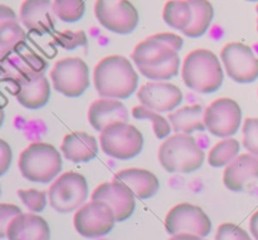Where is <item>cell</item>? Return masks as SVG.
<instances>
[{
  "instance_id": "obj_35",
  "label": "cell",
  "mask_w": 258,
  "mask_h": 240,
  "mask_svg": "<svg viewBox=\"0 0 258 240\" xmlns=\"http://www.w3.org/2000/svg\"><path fill=\"white\" fill-rule=\"evenodd\" d=\"M13 152L12 147L8 145L7 141L0 140V175H4L12 165Z\"/></svg>"
},
{
  "instance_id": "obj_18",
  "label": "cell",
  "mask_w": 258,
  "mask_h": 240,
  "mask_svg": "<svg viewBox=\"0 0 258 240\" xmlns=\"http://www.w3.org/2000/svg\"><path fill=\"white\" fill-rule=\"evenodd\" d=\"M54 13L50 0H24L20 5V22L30 32L38 34L52 32L54 28Z\"/></svg>"
},
{
  "instance_id": "obj_32",
  "label": "cell",
  "mask_w": 258,
  "mask_h": 240,
  "mask_svg": "<svg viewBox=\"0 0 258 240\" xmlns=\"http://www.w3.org/2000/svg\"><path fill=\"white\" fill-rule=\"evenodd\" d=\"M243 147L252 155L258 156V118L248 117L244 120L243 127Z\"/></svg>"
},
{
  "instance_id": "obj_6",
  "label": "cell",
  "mask_w": 258,
  "mask_h": 240,
  "mask_svg": "<svg viewBox=\"0 0 258 240\" xmlns=\"http://www.w3.org/2000/svg\"><path fill=\"white\" fill-rule=\"evenodd\" d=\"M87 196V180L76 171L60 174L48 189V203L53 210L59 214L77 211L85 205Z\"/></svg>"
},
{
  "instance_id": "obj_30",
  "label": "cell",
  "mask_w": 258,
  "mask_h": 240,
  "mask_svg": "<svg viewBox=\"0 0 258 240\" xmlns=\"http://www.w3.org/2000/svg\"><path fill=\"white\" fill-rule=\"evenodd\" d=\"M54 43L66 50H73L78 47H83L87 49V35L83 30L73 32V30H64L57 33L54 37Z\"/></svg>"
},
{
  "instance_id": "obj_7",
  "label": "cell",
  "mask_w": 258,
  "mask_h": 240,
  "mask_svg": "<svg viewBox=\"0 0 258 240\" xmlns=\"http://www.w3.org/2000/svg\"><path fill=\"white\" fill-rule=\"evenodd\" d=\"M101 150L116 160H131L143 151L144 136L128 122H116L100 132Z\"/></svg>"
},
{
  "instance_id": "obj_17",
  "label": "cell",
  "mask_w": 258,
  "mask_h": 240,
  "mask_svg": "<svg viewBox=\"0 0 258 240\" xmlns=\"http://www.w3.org/2000/svg\"><path fill=\"white\" fill-rule=\"evenodd\" d=\"M90 125L98 132L116 122H127L128 111L121 100L101 97L91 103L87 112Z\"/></svg>"
},
{
  "instance_id": "obj_8",
  "label": "cell",
  "mask_w": 258,
  "mask_h": 240,
  "mask_svg": "<svg viewBox=\"0 0 258 240\" xmlns=\"http://www.w3.org/2000/svg\"><path fill=\"white\" fill-rule=\"evenodd\" d=\"M54 91L70 98L82 96L90 87V69L86 62L77 57L57 60L50 70Z\"/></svg>"
},
{
  "instance_id": "obj_9",
  "label": "cell",
  "mask_w": 258,
  "mask_h": 240,
  "mask_svg": "<svg viewBox=\"0 0 258 240\" xmlns=\"http://www.w3.org/2000/svg\"><path fill=\"white\" fill-rule=\"evenodd\" d=\"M116 216L112 208L105 201L92 200L76 211L73 225L85 238L96 239L107 235L115 226Z\"/></svg>"
},
{
  "instance_id": "obj_5",
  "label": "cell",
  "mask_w": 258,
  "mask_h": 240,
  "mask_svg": "<svg viewBox=\"0 0 258 240\" xmlns=\"http://www.w3.org/2000/svg\"><path fill=\"white\" fill-rule=\"evenodd\" d=\"M18 168L25 180L49 184L59 176L63 163L60 152L50 143L33 142L20 152Z\"/></svg>"
},
{
  "instance_id": "obj_19",
  "label": "cell",
  "mask_w": 258,
  "mask_h": 240,
  "mask_svg": "<svg viewBox=\"0 0 258 240\" xmlns=\"http://www.w3.org/2000/svg\"><path fill=\"white\" fill-rule=\"evenodd\" d=\"M256 179H258V156L249 152L237 156L226 166L223 174L224 186L233 193L243 191L246 184Z\"/></svg>"
},
{
  "instance_id": "obj_13",
  "label": "cell",
  "mask_w": 258,
  "mask_h": 240,
  "mask_svg": "<svg viewBox=\"0 0 258 240\" xmlns=\"http://www.w3.org/2000/svg\"><path fill=\"white\" fill-rule=\"evenodd\" d=\"M204 123L211 135L232 137L242 125V110L232 98H218L204 111Z\"/></svg>"
},
{
  "instance_id": "obj_29",
  "label": "cell",
  "mask_w": 258,
  "mask_h": 240,
  "mask_svg": "<svg viewBox=\"0 0 258 240\" xmlns=\"http://www.w3.org/2000/svg\"><path fill=\"white\" fill-rule=\"evenodd\" d=\"M85 0H53L54 17L64 23H76L85 15Z\"/></svg>"
},
{
  "instance_id": "obj_11",
  "label": "cell",
  "mask_w": 258,
  "mask_h": 240,
  "mask_svg": "<svg viewBox=\"0 0 258 240\" xmlns=\"http://www.w3.org/2000/svg\"><path fill=\"white\" fill-rule=\"evenodd\" d=\"M221 59L224 72L236 83L247 85L258 79V58L248 45L228 43L222 49Z\"/></svg>"
},
{
  "instance_id": "obj_25",
  "label": "cell",
  "mask_w": 258,
  "mask_h": 240,
  "mask_svg": "<svg viewBox=\"0 0 258 240\" xmlns=\"http://www.w3.org/2000/svg\"><path fill=\"white\" fill-rule=\"evenodd\" d=\"M193 9V20L188 29L183 32L189 38H201L208 32L214 18L213 5L209 0H189Z\"/></svg>"
},
{
  "instance_id": "obj_40",
  "label": "cell",
  "mask_w": 258,
  "mask_h": 240,
  "mask_svg": "<svg viewBox=\"0 0 258 240\" xmlns=\"http://www.w3.org/2000/svg\"><path fill=\"white\" fill-rule=\"evenodd\" d=\"M257 32H258V20H257Z\"/></svg>"
},
{
  "instance_id": "obj_15",
  "label": "cell",
  "mask_w": 258,
  "mask_h": 240,
  "mask_svg": "<svg viewBox=\"0 0 258 240\" xmlns=\"http://www.w3.org/2000/svg\"><path fill=\"white\" fill-rule=\"evenodd\" d=\"M140 103L156 112H171L180 106L183 92L169 82H149L138 90Z\"/></svg>"
},
{
  "instance_id": "obj_16",
  "label": "cell",
  "mask_w": 258,
  "mask_h": 240,
  "mask_svg": "<svg viewBox=\"0 0 258 240\" xmlns=\"http://www.w3.org/2000/svg\"><path fill=\"white\" fill-rule=\"evenodd\" d=\"M15 97L19 105L28 110H39L44 107L50 98L49 81L42 74H29L14 79Z\"/></svg>"
},
{
  "instance_id": "obj_39",
  "label": "cell",
  "mask_w": 258,
  "mask_h": 240,
  "mask_svg": "<svg viewBox=\"0 0 258 240\" xmlns=\"http://www.w3.org/2000/svg\"><path fill=\"white\" fill-rule=\"evenodd\" d=\"M256 10H257V14H258V5H257V8H256Z\"/></svg>"
},
{
  "instance_id": "obj_1",
  "label": "cell",
  "mask_w": 258,
  "mask_h": 240,
  "mask_svg": "<svg viewBox=\"0 0 258 240\" xmlns=\"http://www.w3.org/2000/svg\"><path fill=\"white\" fill-rule=\"evenodd\" d=\"M183 44L181 37L174 33H158L139 43L131 59L148 79L155 82L169 81L180 69L179 50Z\"/></svg>"
},
{
  "instance_id": "obj_23",
  "label": "cell",
  "mask_w": 258,
  "mask_h": 240,
  "mask_svg": "<svg viewBox=\"0 0 258 240\" xmlns=\"http://www.w3.org/2000/svg\"><path fill=\"white\" fill-rule=\"evenodd\" d=\"M113 180L121 181L127 185L136 199H140V200H148L153 198L160 189L158 178L151 171L145 170V169H123L115 174Z\"/></svg>"
},
{
  "instance_id": "obj_31",
  "label": "cell",
  "mask_w": 258,
  "mask_h": 240,
  "mask_svg": "<svg viewBox=\"0 0 258 240\" xmlns=\"http://www.w3.org/2000/svg\"><path fill=\"white\" fill-rule=\"evenodd\" d=\"M17 194L30 213H40L47 205L48 193L44 191L35 190V189H28V190L22 189L18 190Z\"/></svg>"
},
{
  "instance_id": "obj_12",
  "label": "cell",
  "mask_w": 258,
  "mask_h": 240,
  "mask_svg": "<svg viewBox=\"0 0 258 240\" xmlns=\"http://www.w3.org/2000/svg\"><path fill=\"white\" fill-rule=\"evenodd\" d=\"M165 229L170 235L194 234L208 236L212 231V221L204 210L189 203H181L170 209L165 218Z\"/></svg>"
},
{
  "instance_id": "obj_38",
  "label": "cell",
  "mask_w": 258,
  "mask_h": 240,
  "mask_svg": "<svg viewBox=\"0 0 258 240\" xmlns=\"http://www.w3.org/2000/svg\"><path fill=\"white\" fill-rule=\"evenodd\" d=\"M247 2H258V0H247Z\"/></svg>"
},
{
  "instance_id": "obj_3",
  "label": "cell",
  "mask_w": 258,
  "mask_h": 240,
  "mask_svg": "<svg viewBox=\"0 0 258 240\" xmlns=\"http://www.w3.org/2000/svg\"><path fill=\"white\" fill-rule=\"evenodd\" d=\"M181 77L189 90L209 95L222 87L224 70L221 60L212 50L196 49L184 58Z\"/></svg>"
},
{
  "instance_id": "obj_26",
  "label": "cell",
  "mask_w": 258,
  "mask_h": 240,
  "mask_svg": "<svg viewBox=\"0 0 258 240\" xmlns=\"http://www.w3.org/2000/svg\"><path fill=\"white\" fill-rule=\"evenodd\" d=\"M163 19L175 30L184 32L193 20V9L189 0H169L164 7Z\"/></svg>"
},
{
  "instance_id": "obj_20",
  "label": "cell",
  "mask_w": 258,
  "mask_h": 240,
  "mask_svg": "<svg viewBox=\"0 0 258 240\" xmlns=\"http://www.w3.org/2000/svg\"><path fill=\"white\" fill-rule=\"evenodd\" d=\"M25 39V30L12 8L0 5V60L3 62L10 57L18 47L24 44Z\"/></svg>"
},
{
  "instance_id": "obj_33",
  "label": "cell",
  "mask_w": 258,
  "mask_h": 240,
  "mask_svg": "<svg viewBox=\"0 0 258 240\" xmlns=\"http://www.w3.org/2000/svg\"><path fill=\"white\" fill-rule=\"evenodd\" d=\"M216 240H252V238L241 226L232 223H224L218 226Z\"/></svg>"
},
{
  "instance_id": "obj_34",
  "label": "cell",
  "mask_w": 258,
  "mask_h": 240,
  "mask_svg": "<svg viewBox=\"0 0 258 240\" xmlns=\"http://www.w3.org/2000/svg\"><path fill=\"white\" fill-rule=\"evenodd\" d=\"M22 214V210L17 205L12 204H0V236L5 238L8 225L14 218Z\"/></svg>"
},
{
  "instance_id": "obj_22",
  "label": "cell",
  "mask_w": 258,
  "mask_h": 240,
  "mask_svg": "<svg viewBox=\"0 0 258 240\" xmlns=\"http://www.w3.org/2000/svg\"><path fill=\"white\" fill-rule=\"evenodd\" d=\"M60 151L66 160L73 164L90 163L97 156L98 142L90 133L75 131L64 136Z\"/></svg>"
},
{
  "instance_id": "obj_4",
  "label": "cell",
  "mask_w": 258,
  "mask_h": 240,
  "mask_svg": "<svg viewBox=\"0 0 258 240\" xmlns=\"http://www.w3.org/2000/svg\"><path fill=\"white\" fill-rule=\"evenodd\" d=\"M158 158L164 170L168 173L190 174L203 166L206 153L193 136L175 133L161 143Z\"/></svg>"
},
{
  "instance_id": "obj_2",
  "label": "cell",
  "mask_w": 258,
  "mask_h": 240,
  "mask_svg": "<svg viewBox=\"0 0 258 240\" xmlns=\"http://www.w3.org/2000/svg\"><path fill=\"white\" fill-rule=\"evenodd\" d=\"M93 85L101 97L126 100L138 91L139 75L123 55H108L93 69Z\"/></svg>"
},
{
  "instance_id": "obj_24",
  "label": "cell",
  "mask_w": 258,
  "mask_h": 240,
  "mask_svg": "<svg viewBox=\"0 0 258 240\" xmlns=\"http://www.w3.org/2000/svg\"><path fill=\"white\" fill-rule=\"evenodd\" d=\"M204 111L202 105L184 106L170 112L168 120L170 121L171 128L175 133L191 135L194 132L207 131L204 123Z\"/></svg>"
},
{
  "instance_id": "obj_36",
  "label": "cell",
  "mask_w": 258,
  "mask_h": 240,
  "mask_svg": "<svg viewBox=\"0 0 258 240\" xmlns=\"http://www.w3.org/2000/svg\"><path fill=\"white\" fill-rule=\"evenodd\" d=\"M249 231L252 233L254 240H258V210L252 215L249 220Z\"/></svg>"
},
{
  "instance_id": "obj_10",
  "label": "cell",
  "mask_w": 258,
  "mask_h": 240,
  "mask_svg": "<svg viewBox=\"0 0 258 240\" xmlns=\"http://www.w3.org/2000/svg\"><path fill=\"white\" fill-rule=\"evenodd\" d=\"M95 15L106 30L130 34L139 24V13L128 0H96Z\"/></svg>"
},
{
  "instance_id": "obj_14",
  "label": "cell",
  "mask_w": 258,
  "mask_h": 240,
  "mask_svg": "<svg viewBox=\"0 0 258 240\" xmlns=\"http://www.w3.org/2000/svg\"><path fill=\"white\" fill-rule=\"evenodd\" d=\"M92 200L105 201L112 208L116 221H126L135 211L136 196L127 185L121 181H110L98 185L91 195Z\"/></svg>"
},
{
  "instance_id": "obj_21",
  "label": "cell",
  "mask_w": 258,
  "mask_h": 240,
  "mask_svg": "<svg viewBox=\"0 0 258 240\" xmlns=\"http://www.w3.org/2000/svg\"><path fill=\"white\" fill-rule=\"evenodd\" d=\"M8 240H50V229L47 221L35 213L20 214L8 225Z\"/></svg>"
},
{
  "instance_id": "obj_28",
  "label": "cell",
  "mask_w": 258,
  "mask_h": 240,
  "mask_svg": "<svg viewBox=\"0 0 258 240\" xmlns=\"http://www.w3.org/2000/svg\"><path fill=\"white\" fill-rule=\"evenodd\" d=\"M133 117L136 120H149L153 123L154 133H155L156 138L159 140H165L169 137L171 132V125L170 121L161 116L160 112L150 110V108L145 107V106L140 105L133 108Z\"/></svg>"
},
{
  "instance_id": "obj_37",
  "label": "cell",
  "mask_w": 258,
  "mask_h": 240,
  "mask_svg": "<svg viewBox=\"0 0 258 240\" xmlns=\"http://www.w3.org/2000/svg\"><path fill=\"white\" fill-rule=\"evenodd\" d=\"M169 240H207L203 236L194 235V234H176V235H171Z\"/></svg>"
},
{
  "instance_id": "obj_27",
  "label": "cell",
  "mask_w": 258,
  "mask_h": 240,
  "mask_svg": "<svg viewBox=\"0 0 258 240\" xmlns=\"http://www.w3.org/2000/svg\"><path fill=\"white\" fill-rule=\"evenodd\" d=\"M241 143L232 137H226L209 150L208 164L212 168H226L239 155Z\"/></svg>"
}]
</instances>
